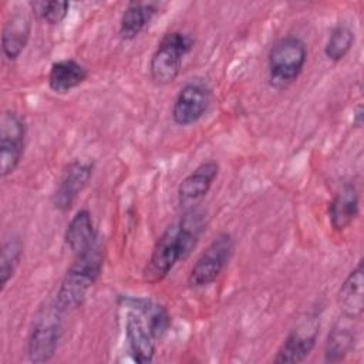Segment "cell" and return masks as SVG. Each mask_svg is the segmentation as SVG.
<instances>
[{"instance_id":"cell-1","label":"cell","mask_w":364,"mask_h":364,"mask_svg":"<svg viewBox=\"0 0 364 364\" xmlns=\"http://www.w3.org/2000/svg\"><path fill=\"white\" fill-rule=\"evenodd\" d=\"M205 219L206 216L199 208L183 210L181 219L162 232L142 272L146 283L162 282L181 260L191 255L206 229Z\"/></svg>"},{"instance_id":"cell-2","label":"cell","mask_w":364,"mask_h":364,"mask_svg":"<svg viewBox=\"0 0 364 364\" xmlns=\"http://www.w3.org/2000/svg\"><path fill=\"white\" fill-rule=\"evenodd\" d=\"M104 264V243L100 239L91 249L74 256L55 294V304L64 311L78 309L98 280Z\"/></svg>"},{"instance_id":"cell-3","label":"cell","mask_w":364,"mask_h":364,"mask_svg":"<svg viewBox=\"0 0 364 364\" xmlns=\"http://www.w3.org/2000/svg\"><path fill=\"white\" fill-rule=\"evenodd\" d=\"M307 46L296 36L273 43L267 54V80L272 88L286 90L301 74L307 61Z\"/></svg>"},{"instance_id":"cell-4","label":"cell","mask_w":364,"mask_h":364,"mask_svg":"<svg viewBox=\"0 0 364 364\" xmlns=\"http://www.w3.org/2000/svg\"><path fill=\"white\" fill-rule=\"evenodd\" d=\"M64 314L55 301L37 311L27 338V355L31 363H47L54 357L63 334Z\"/></svg>"},{"instance_id":"cell-5","label":"cell","mask_w":364,"mask_h":364,"mask_svg":"<svg viewBox=\"0 0 364 364\" xmlns=\"http://www.w3.org/2000/svg\"><path fill=\"white\" fill-rule=\"evenodd\" d=\"M193 38L182 31L166 33L149 60V75L156 85H168L181 73L182 61L193 48Z\"/></svg>"},{"instance_id":"cell-6","label":"cell","mask_w":364,"mask_h":364,"mask_svg":"<svg viewBox=\"0 0 364 364\" xmlns=\"http://www.w3.org/2000/svg\"><path fill=\"white\" fill-rule=\"evenodd\" d=\"M235 237L228 233H219L208 247L199 255L188 274L191 289H203L216 282L235 253Z\"/></svg>"},{"instance_id":"cell-7","label":"cell","mask_w":364,"mask_h":364,"mask_svg":"<svg viewBox=\"0 0 364 364\" xmlns=\"http://www.w3.org/2000/svg\"><path fill=\"white\" fill-rule=\"evenodd\" d=\"M212 88L202 78H192L178 91L172 104V121L179 127L196 124L212 104Z\"/></svg>"},{"instance_id":"cell-8","label":"cell","mask_w":364,"mask_h":364,"mask_svg":"<svg viewBox=\"0 0 364 364\" xmlns=\"http://www.w3.org/2000/svg\"><path fill=\"white\" fill-rule=\"evenodd\" d=\"M27 127L24 119L16 111L7 109L0 118V175H11L24 154Z\"/></svg>"},{"instance_id":"cell-9","label":"cell","mask_w":364,"mask_h":364,"mask_svg":"<svg viewBox=\"0 0 364 364\" xmlns=\"http://www.w3.org/2000/svg\"><path fill=\"white\" fill-rule=\"evenodd\" d=\"M94 171V164L82 159H73L68 162L57 182L51 202L58 212H68L88 185Z\"/></svg>"},{"instance_id":"cell-10","label":"cell","mask_w":364,"mask_h":364,"mask_svg":"<svg viewBox=\"0 0 364 364\" xmlns=\"http://www.w3.org/2000/svg\"><path fill=\"white\" fill-rule=\"evenodd\" d=\"M219 175V164L216 161H206L198 165L188 173L178 186V205L183 210L198 208L210 191L215 179Z\"/></svg>"},{"instance_id":"cell-11","label":"cell","mask_w":364,"mask_h":364,"mask_svg":"<svg viewBox=\"0 0 364 364\" xmlns=\"http://www.w3.org/2000/svg\"><path fill=\"white\" fill-rule=\"evenodd\" d=\"M320 323L314 318H309V321L301 323L296 328L290 330L283 343L280 344L273 363L276 364H293L303 363L310 353L313 351L317 336H318Z\"/></svg>"},{"instance_id":"cell-12","label":"cell","mask_w":364,"mask_h":364,"mask_svg":"<svg viewBox=\"0 0 364 364\" xmlns=\"http://www.w3.org/2000/svg\"><path fill=\"white\" fill-rule=\"evenodd\" d=\"M125 338L132 358L139 364L151 363L156 353V338L144 316L131 309L125 318Z\"/></svg>"},{"instance_id":"cell-13","label":"cell","mask_w":364,"mask_h":364,"mask_svg":"<svg viewBox=\"0 0 364 364\" xmlns=\"http://www.w3.org/2000/svg\"><path fill=\"white\" fill-rule=\"evenodd\" d=\"M31 34V18L18 9L9 14L1 30V51L9 61L17 60L24 51Z\"/></svg>"},{"instance_id":"cell-14","label":"cell","mask_w":364,"mask_h":364,"mask_svg":"<svg viewBox=\"0 0 364 364\" xmlns=\"http://www.w3.org/2000/svg\"><path fill=\"white\" fill-rule=\"evenodd\" d=\"M337 303L341 316L360 320L364 313V269L363 260H360L355 267L347 274L341 283L337 294Z\"/></svg>"},{"instance_id":"cell-15","label":"cell","mask_w":364,"mask_h":364,"mask_svg":"<svg viewBox=\"0 0 364 364\" xmlns=\"http://www.w3.org/2000/svg\"><path fill=\"white\" fill-rule=\"evenodd\" d=\"M360 213V195L354 183H344L328 205L330 225L336 232L346 230Z\"/></svg>"},{"instance_id":"cell-16","label":"cell","mask_w":364,"mask_h":364,"mask_svg":"<svg viewBox=\"0 0 364 364\" xmlns=\"http://www.w3.org/2000/svg\"><path fill=\"white\" fill-rule=\"evenodd\" d=\"M101 239L88 209H80L68 222L64 232V242L70 252L77 256L91 249Z\"/></svg>"},{"instance_id":"cell-17","label":"cell","mask_w":364,"mask_h":364,"mask_svg":"<svg viewBox=\"0 0 364 364\" xmlns=\"http://www.w3.org/2000/svg\"><path fill=\"white\" fill-rule=\"evenodd\" d=\"M158 10L159 4L154 1H129L119 18V37L125 41L136 38L152 21Z\"/></svg>"},{"instance_id":"cell-18","label":"cell","mask_w":364,"mask_h":364,"mask_svg":"<svg viewBox=\"0 0 364 364\" xmlns=\"http://www.w3.org/2000/svg\"><path fill=\"white\" fill-rule=\"evenodd\" d=\"M88 78L87 68L74 58L54 61L50 67L47 82L53 92L67 94L80 87Z\"/></svg>"},{"instance_id":"cell-19","label":"cell","mask_w":364,"mask_h":364,"mask_svg":"<svg viewBox=\"0 0 364 364\" xmlns=\"http://www.w3.org/2000/svg\"><path fill=\"white\" fill-rule=\"evenodd\" d=\"M351 318L341 316L331 327L324 343V360L327 363L343 361L354 348L355 328Z\"/></svg>"},{"instance_id":"cell-20","label":"cell","mask_w":364,"mask_h":364,"mask_svg":"<svg viewBox=\"0 0 364 364\" xmlns=\"http://www.w3.org/2000/svg\"><path fill=\"white\" fill-rule=\"evenodd\" d=\"M125 304H128L129 309L138 310L144 316L156 340L162 338L169 330L171 317L164 306L148 299H132V297L125 299Z\"/></svg>"},{"instance_id":"cell-21","label":"cell","mask_w":364,"mask_h":364,"mask_svg":"<svg viewBox=\"0 0 364 364\" xmlns=\"http://www.w3.org/2000/svg\"><path fill=\"white\" fill-rule=\"evenodd\" d=\"M23 257V242L18 236L6 239L0 252V289H6L7 283L14 276Z\"/></svg>"},{"instance_id":"cell-22","label":"cell","mask_w":364,"mask_h":364,"mask_svg":"<svg viewBox=\"0 0 364 364\" xmlns=\"http://www.w3.org/2000/svg\"><path fill=\"white\" fill-rule=\"evenodd\" d=\"M354 40H355V34L348 24L346 23L337 24L331 30L326 41L324 55L327 57V60L333 63L341 61L350 53L351 47L354 46Z\"/></svg>"},{"instance_id":"cell-23","label":"cell","mask_w":364,"mask_h":364,"mask_svg":"<svg viewBox=\"0 0 364 364\" xmlns=\"http://www.w3.org/2000/svg\"><path fill=\"white\" fill-rule=\"evenodd\" d=\"M33 13L40 18L41 21L57 26L68 16L70 3L68 1H31L30 3Z\"/></svg>"},{"instance_id":"cell-24","label":"cell","mask_w":364,"mask_h":364,"mask_svg":"<svg viewBox=\"0 0 364 364\" xmlns=\"http://www.w3.org/2000/svg\"><path fill=\"white\" fill-rule=\"evenodd\" d=\"M363 118H364V111H363L361 104H358L353 111V125L355 128H361L363 127Z\"/></svg>"}]
</instances>
